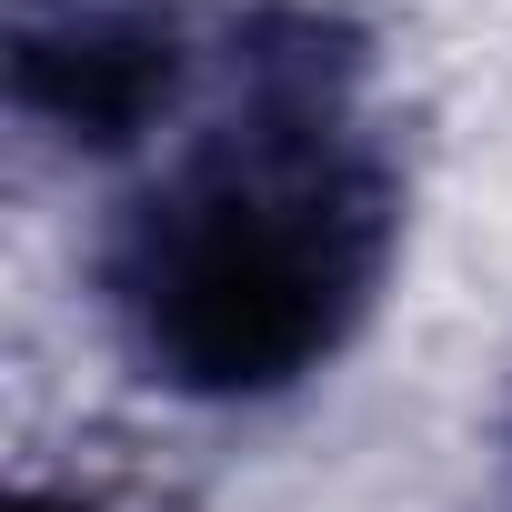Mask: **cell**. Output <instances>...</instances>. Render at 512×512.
Wrapping results in <instances>:
<instances>
[{"mask_svg": "<svg viewBox=\"0 0 512 512\" xmlns=\"http://www.w3.org/2000/svg\"><path fill=\"white\" fill-rule=\"evenodd\" d=\"M382 251V201L322 161H211L151 201L131 251V312L181 392H282L312 372Z\"/></svg>", "mask_w": 512, "mask_h": 512, "instance_id": "cell-1", "label": "cell"}, {"mask_svg": "<svg viewBox=\"0 0 512 512\" xmlns=\"http://www.w3.org/2000/svg\"><path fill=\"white\" fill-rule=\"evenodd\" d=\"M171 81L181 61H171V31L151 21H71V31L21 41V101L61 121L71 141H131L171 101Z\"/></svg>", "mask_w": 512, "mask_h": 512, "instance_id": "cell-2", "label": "cell"}, {"mask_svg": "<svg viewBox=\"0 0 512 512\" xmlns=\"http://www.w3.org/2000/svg\"><path fill=\"white\" fill-rule=\"evenodd\" d=\"M21 512H71V502H21Z\"/></svg>", "mask_w": 512, "mask_h": 512, "instance_id": "cell-3", "label": "cell"}]
</instances>
